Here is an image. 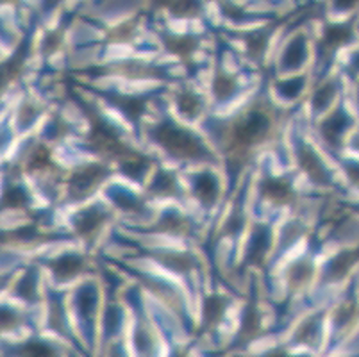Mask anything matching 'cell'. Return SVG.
I'll return each mask as SVG.
<instances>
[{
	"instance_id": "obj_1",
	"label": "cell",
	"mask_w": 359,
	"mask_h": 357,
	"mask_svg": "<svg viewBox=\"0 0 359 357\" xmlns=\"http://www.w3.org/2000/svg\"><path fill=\"white\" fill-rule=\"evenodd\" d=\"M277 122L279 114L276 107L263 98H257L224 123L220 140L229 168L240 170L247 165L252 154L273 136Z\"/></svg>"
},
{
	"instance_id": "obj_2",
	"label": "cell",
	"mask_w": 359,
	"mask_h": 357,
	"mask_svg": "<svg viewBox=\"0 0 359 357\" xmlns=\"http://www.w3.org/2000/svg\"><path fill=\"white\" fill-rule=\"evenodd\" d=\"M149 133L150 137L175 159L195 163H208L215 159L211 150L204 145L197 134L172 120L158 122L154 127H150Z\"/></svg>"
},
{
	"instance_id": "obj_3",
	"label": "cell",
	"mask_w": 359,
	"mask_h": 357,
	"mask_svg": "<svg viewBox=\"0 0 359 357\" xmlns=\"http://www.w3.org/2000/svg\"><path fill=\"white\" fill-rule=\"evenodd\" d=\"M84 113L90 118V134H88V145L93 149V152L100 154L102 157L109 159V161H116L122 165L126 159H129L133 154H136L135 149H130L126 142H123L116 129L107 122L106 118L100 116L95 109L88 104H81Z\"/></svg>"
},
{
	"instance_id": "obj_4",
	"label": "cell",
	"mask_w": 359,
	"mask_h": 357,
	"mask_svg": "<svg viewBox=\"0 0 359 357\" xmlns=\"http://www.w3.org/2000/svg\"><path fill=\"white\" fill-rule=\"evenodd\" d=\"M109 175V168L106 165H84L75 170L68 179L67 193L70 201H84L90 195H93L97 188L106 181Z\"/></svg>"
},
{
	"instance_id": "obj_5",
	"label": "cell",
	"mask_w": 359,
	"mask_h": 357,
	"mask_svg": "<svg viewBox=\"0 0 359 357\" xmlns=\"http://www.w3.org/2000/svg\"><path fill=\"white\" fill-rule=\"evenodd\" d=\"M273 245V234L270 225L266 224H256L252 232H250V240L247 245V252H245V264L249 267L261 268L269 257L270 250Z\"/></svg>"
},
{
	"instance_id": "obj_6",
	"label": "cell",
	"mask_w": 359,
	"mask_h": 357,
	"mask_svg": "<svg viewBox=\"0 0 359 357\" xmlns=\"http://www.w3.org/2000/svg\"><path fill=\"white\" fill-rule=\"evenodd\" d=\"M107 211H104L100 206H93V208H86L83 211H79L74 216V231L75 234L79 236L81 240L91 241L93 238H97L102 227L106 225Z\"/></svg>"
},
{
	"instance_id": "obj_7",
	"label": "cell",
	"mask_w": 359,
	"mask_h": 357,
	"mask_svg": "<svg viewBox=\"0 0 359 357\" xmlns=\"http://www.w3.org/2000/svg\"><path fill=\"white\" fill-rule=\"evenodd\" d=\"M259 193L264 201L273 206L285 208L297 202V193L283 177H264L259 184Z\"/></svg>"
},
{
	"instance_id": "obj_8",
	"label": "cell",
	"mask_w": 359,
	"mask_h": 357,
	"mask_svg": "<svg viewBox=\"0 0 359 357\" xmlns=\"http://www.w3.org/2000/svg\"><path fill=\"white\" fill-rule=\"evenodd\" d=\"M102 97L107 102H111L127 120L138 123L147 111L149 98L145 95H126V93H113V91H102Z\"/></svg>"
},
{
	"instance_id": "obj_9",
	"label": "cell",
	"mask_w": 359,
	"mask_h": 357,
	"mask_svg": "<svg viewBox=\"0 0 359 357\" xmlns=\"http://www.w3.org/2000/svg\"><path fill=\"white\" fill-rule=\"evenodd\" d=\"M297 163H299V168L309 177V181L315 182L316 186H329V172L325 168V165L322 163V159L318 157V154L308 145H299L297 147Z\"/></svg>"
},
{
	"instance_id": "obj_10",
	"label": "cell",
	"mask_w": 359,
	"mask_h": 357,
	"mask_svg": "<svg viewBox=\"0 0 359 357\" xmlns=\"http://www.w3.org/2000/svg\"><path fill=\"white\" fill-rule=\"evenodd\" d=\"M354 36V25L352 22H345V24H329L325 25L322 38H320V50L324 58L334 54L339 47H344L348 43Z\"/></svg>"
},
{
	"instance_id": "obj_11",
	"label": "cell",
	"mask_w": 359,
	"mask_h": 357,
	"mask_svg": "<svg viewBox=\"0 0 359 357\" xmlns=\"http://www.w3.org/2000/svg\"><path fill=\"white\" fill-rule=\"evenodd\" d=\"M351 126V118L344 113V109H336L320 123V133L324 142L332 149H338L344 142V136Z\"/></svg>"
},
{
	"instance_id": "obj_12",
	"label": "cell",
	"mask_w": 359,
	"mask_h": 357,
	"mask_svg": "<svg viewBox=\"0 0 359 357\" xmlns=\"http://www.w3.org/2000/svg\"><path fill=\"white\" fill-rule=\"evenodd\" d=\"M48 268H50L55 279L67 283V281L75 279V277H79L83 274L84 268H86V261L77 254H63L52 260L48 263Z\"/></svg>"
},
{
	"instance_id": "obj_13",
	"label": "cell",
	"mask_w": 359,
	"mask_h": 357,
	"mask_svg": "<svg viewBox=\"0 0 359 357\" xmlns=\"http://www.w3.org/2000/svg\"><path fill=\"white\" fill-rule=\"evenodd\" d=\"M194 195L204 208H213L220 196V182L211 172H201L194 181Z\"/></svg>"
},
{
	"instance_id": "obj_14",
	"label": "cell",
	"mask_w": 359,
	"mask_h": 357,
	"mask_svg": "<svg viewBox=\"0 0 359 357\" xmlns=\"http://www.w3.org/2000/svg\"><path fill=\"white\" fill-rule=\"evenodd\" d=\"M313 275H315V264L309 257H300V260L293 261L286 270V284L292 291H300L302 288L308 286L311 283Z\"/></svg>"
},
{
	"instance_id": "obj_15",
	"label": "cell",
	"mask_w": 359,
	"mask_h": 357,
	"mask_svg": "<svg viewBox=\"0 0 359 357\" xmlns=\"http://www.w3.org/2000/svg\"><path fill=\"white\" fill-rule=\"evenodd\" d=\"M150 255H152L158 263H161L163 267L175 271V274H190V271H194L195 268H197V261H195L188 252L163 250L152 252Z\"/></svg>"
},
{
	"instance_id": "obj_16",
	"label": "cell",
	"mask_w": 359,
	"mask_h": 357,
	"mask_svg": "<svg viewBox=\"0 0 359 357\" xmlns=\"http://www.w3.org/2000/svg\"><path fill=\"white\" fill-rule=\"evenodd\" d=\"M163 43H165V48L170 52V54L177 55L181 61H190L191 55L197 52L198 45V38L191 34H184V36H177V34H163Z\"/></svg>"
},
{
	"instance_id": "obj_17",
	"label": "cell",
	"mask_w": 359,
	"mask_h": 357,
	"mask_svg": "<svg viewBox=\"0 0 359 357\" xmlns=\"http://www.w3.org/2000/svg\"><path fill=\"white\" fill-rule=\"evenodd\" d=\"M227 304H229L227 297L220 293H213L210 297H205L204 307H202V322H204L205 329H215L224 320Z\"/></svg>"
},
{
	"instance_id": "obj_18",
	"label": "cell",
	"mask_w": 359,
	"mask_h": 357,
	"mask_svg": "<svg viewBox=\"0 0 359 357\" xmlns=\"http://www.w3.org/2000/svg\"><path fill=\"white\" fill-rule=\"evenodd\" d=\"M306 59H308V41L304 36L299 34L286 45L283 58H280V65L285 70H297L306 63Z\"/></svg>"
},
{
	"instance_id": "obj_19",
	"label": "cell",
	"mask_w": 359,
	"mask_h": 357,
	"mask_svg": "<svg viewBox=\"0 0 359 357\" xmlns=\"http://www.w3.org/2000/svg\"><path fill=\"white\" fill-rule=\"evenodd\" d=\"M263 332V323H261V314L254 304H249L245 307L243 316H241L240 332H238V342L240 343H250L252 339L259 338V334Z\"/></svg>"
},
{
	"instance_id": "obj_20",
	"label": "cell",
	"mask_w": 359,
	"mask_h": 357,
	"mask_svg": "<svg viewBox=\"0 0 359 357\" xmlns=\"http://www.w3.org/2000/svg\"><path fill=\"white\" fill-rule=\"evenodd\" d=\"M359 252L354 250H341L336 254L331 261H329L327 268H325V279L327 281H341L345 275L351 271L354 263L358 261Z\"/></svg>"
},
{
	"instance_id": "obj_21",
	"label": "cell",
	"mask_w": 359,
	"mask_h": 357,
	"mask_svg": "<svg viewBox=\"0 0 359 357\" xmlns=\"http://www.w3.org/2000/svg\"><path fill=\"white\" fill-rule=\"evenodd\" d=\"M152 231L170 236H186L188 232H191V220H188L186 216L179 215V213L170 211L159 218Z\"/></svg>"
},
{
	"instance_id": "obj_22",
	"label": "cell",
	"mask_w": 359,
	"mask_h": 357,
	"mask_svg": "<svg viewBox=\"0 0 359 357\" xmlns=\"http://www.w3.org/2000/svg\"><path fill=\"white\" fill-rule=\"evenodd\" d=\"M177 109L186 120H197L204 113V100L194 90H181L175 97Z\"/></svg>"
},
{
	"instance_id": "obj_23",
	"label": "cell",
	"mask_w": 359,
	"mask_h": 357,
	"mask_svg": "<svg viewBox=\"0 0 359 357\" xmlns=\"http://www.w3.org/2000/svg\"><path fill=\"white\" fill-rule=\"evenodd\" d=\"M111 72L129 79H156L163 75L161 68L154 67V65L142 63V61H123V63L116 65Z\"/></svg>"
},
{
	"instance_id": "obj_24",
	"label": "cell",
	"mask_w": 359,
	"mask_h": 357,
	"mask_svg": "<svg viewBox=\"0 0 359 357\" xmlns=\"http://www.w3.org/2000/svg\"><path fill=\"white\" fill-rule=\"evenodd\" d=\"M211 88H213V95L218 102H225L238 91V79L222 67H217Z\"/></svg>"
},
{
	"instance_id": "obj_25",
	"label": "cell",
	"mask_w": 359,
	"mask_h": 357,
	"mask_svg": "<svg viewBox=\"0 0 359 357\" xmlns=\"http://www.w3.org/2000/svg\"><path fill=\"white\" fill-rule=\"evenodd\" d=\"M25 58H27V43L24 41L20 48H16L15 54L2 65V86H8L9 83L20 77L25 67Z\"/></svg>"
},
{
	"instance_id": "obj_26",
	"label": "cell",
	"mask_w": 359,
	"mask_h": 357,
	"mask_svg": "<svg viewBox=\"0 0 359 357\" xmlns=\"http://www.w3.org/2000/svg\"><path fill=\"white\" fill-rule=\"evenodd\" d=\"M149 189L156 196H179L177 179H175L174 173L166 172V170H159L156 173Z\"/></svg>"
},
{
	"instance_id": "obj_27",
	"label": "cell",
	"mask_w": 359,
	"mask_h": 357,
	"mask_svg": "<svg viewBox=\"0 0 359 357\" xmlns=\"http://www.w3.org/2000/svg\"><path fill=\"white\" fill-rule=\"evenodd\" d=\"M270 41V27L261 29V31H254L247 34L245 38V45H247V54L252 61H259L263 58L264 50L269 47Z\"/></svg>"
},
{
	"instance_id": "obj_28",
	"label": "cell",
	"mask_w": 359,
	"mask_h": 357,
	"mask_svg": "<svg viewBox=\"0 0 359 357\" xmlns=\"http://www.w3.org/2000/svg\"><path fill=\"white\" fill-rule=\"evenodd\" d=\"M320 336V316L318 314H313L309 318H306L304 322L300 323L299 329L295 332V342L302 343V345L315 346L318 343Z\"/></svg>"
},
{
	"instance_id": "obj_29",
	"label": "cell",
	"mask_w": 359,
	"mask_h": 357,
	"mask_svg": "<svg viewBox=\"0 0 359 357\" xmlns=\"http://www.w3.org/2000/svg\"><path fill=\"white\" fill-rule=\"evenodd\" d=\"M135 349L140 357H152V353H154V336H152V332H150L145 323H138V327H136Z\"/></svg>"
},
{
	"instance_id": "obj_30",
	"label": "cell",
	"mask_w": 359,
	"mask_h": 357,
	"mask_svg": "<svg viewBox=\"0 0 359 357\" xmlns=\"http://www.w3.org/2000/svg\"><path fill=\"white\" fill-rule=\"evenodd\" d=\"M15 291L16 297L27 300V302H36V300H38V275H36V270H29L27 274L18 281Z\"/></svg>"
},
{
	"instance_id": "obj_31",
	"label": "cell",
	"mask_w": 359,
	"mask_h": 357,
	"mask_svg": "<svg viewBox=\"0 0 359 357\" xmlns=\"http://www.w3.org/2000/svg\"><path fill=\"white\" fill-rule=\"evenodd\" d=\"M168 11L175 18H197L202 13V0H172Z\"/></svg>"
},
{
	"instance_id": "obj_32",
	"label": "cell",
	"mask_w": 359,
	"mask_h": 357,
	"mask_svg": "<svg viewBox=\"0 0 359 357\" xmlns=\"http://www.w3.org/2000/svg\"><path fill=\"white\" fill-rule=\"evenodd\" d=\"M336 84L332 83V81H327V83L320 84L318 90L313 93L311 97V106H313V111L315 113H318V111H324L327 109L329 104L332 102L336 98Z\"/></svg>"
},
{
	"instance_id": "obj_33",
	"label": "cell",
	"mask_w": 359,
	"mask_h": 357,
	"mask_svg": "<svg viewBox=\"0 0 359 357\" xmlns=\"http://www.w3.org/2000/svg\"><path fill=\"white\" fill-rule=\"evenodd\" d=\"M50 165H52L50 150L43 145L34 147V150H31L27 161H25V168H27L29 172H43V170H47Z\"/></svg>"
},
{
	"instance_id": "obj_34",
	"label": "cell",
	"mask_w": 359,
	"mask_h": 357,
	"mask_svg": "<svg viewBox=\"0 0 359 357\" xmlns=\"http://www.w3.org/2000/svg\"><path fill=\"white\" fill-rule=\"evenodd\" d=\"M97 300H99L97 290L91 284L81 288L79 295H77V309H79V313L83 314L84 318H90L91 314H93L97 307Z\"/></svg>"
},
{
	"instance_id": "obj_35",
	"label": "cell",
	"mask_w": 359,
	"mask_h": 357,
	"mask_svg": "<svg viewBox=\"0 0 359 357\" xmlns=\"http://www.w3.org/2000/svg\"><path fill=\"white\" fill-rule=\"evenodd\" d=\"M18 357H57L55 350L47 343L40 342V339H31V342L24 343L16 350Z\"/></svg>"
},
{
	"instance_id": "obj_36",
	"label": "cell",
	"mask_w": 359,
	"mask_h": 357,
	"mask_svg": "<svg viewBox=\"0 0 359 357\" xmlns=\"http://www.w3.org/2000/svg\"><path fill=\"white\" fill-rule=\"evenodd\" d=\"M6 209H25L29 206V195L22 186H9L2 196Z\"/></svg>"
},
{
	"instance_id": "obj_37",
	"label": "cell",
	"mask_w": 359,
	"mask_h": 357,
	"mask_svg": "<svg viewBox=\"0 0 359 357\" xmlns=\"http://www.w3.org/2000/svg\"><path fill=\"white\" fill-rule=\"evenodd\" d=\"M113 202L118 209L126 213H133V215H138V213H143V202L142 198L135 196L133 193H127V191H113L111 195Z\"/></svg>"
},
{
	"instance_id": "obj_38",
	"label": "cell",
	"mask_w": 359,
	"mask_h": 357,
	"mask_svg": "<svg viewBox=\"0 0 359 357\" xmlns=\"http://www.w3.org/2000/svg\"><path fill=\"white\" fill-rule=\"evenodd\" d=\"M304 88H306V77H292L277 83V90H279V93L283 95V97L290 98V100L299 98Z\"/></svg>"
},
{
	"instance_id": "obj_39",
	"label": "cell",
	"mask_w": 359,
	"mask_h": 357,
	"mask_svg": "<svg viewBox=\"0 0 359 357\" xmlns=\"http://www.w3.org/2000/svg\"><path fill=\"white\" fill-rule=\"evenodd\" d=\"M136 32V22H123L118 27L111 29L107 32V41L109 43H127L130 39L135 38Z\"/></svg>"
},
{
	"instance_id": "obj_40",
	"label": "cell",
	"mask_w": 359,
	"mask_h": 357,
	"mask_svg": "<svg viewBox=\"0 0 359 357\" xmlns=\"http://www.w3.org/2000/svg\"><path fill=\"white\" fill-rule=\"evenodd\" d=\"M243 227H245V215L240 209V206H238V209H234L233 215L227 218V222H225L224 227H222V234L234 238V236L243 232Z\"/></svg>"
},
{
	"instance_id": "obj_41",
	"label": "cell",
	"mask_w": 359,
	"mask_h": 357,
	"mask_svg": "<svg viewBox=\"0 0 359 357\" xmlns=\"http://www.w3.org/2000/svg\"><path fill=\"white\" fill-rule=\"evenodd\" d=\"M304 232V227L300 224H288L283 231V236H280V248H286L288 245H292L297 238H300V234Z\"/></svg>"
},
{
	"instance_id": "obj_42",
	"label": "cell",
	"mask_w": 359,
	"mask_h": 357,
	"mask_svg": "<svg viewBox=\"0 0 359 357\" xmlns=\"http://www.w3.org/2000/svg\"><path fill=\"white\" fill-rule=\"evenodd\" d=\"M61 43H63V31L61 29H57L54 32H48L43 39V54H54L61 47Z\"/></svg>"
},
{
	"instance_id": "obj_43",
	"label": "cell",
	"mask_w": 359,
	"mask_h": 357,
	"mask_svg": "<svg viewBox=\"0 0 359 357\" xmlns=\"http://www.w3.org/2000/svg\"><path fill=\"white\" fill-rule=\"evenodd\" d=\"M20 323V316L11 307H2V329L11 330L13 327H16Z\"/></svg>"
},
{
	"instance_id": "obj_44",
	"label": "cell",
	"mask_w": 359,
	"mask_h": 357,
	"mask_svg": "<svg viewBox=\"0 0 359 357\" xmlns=\"http://www.w3.org/2000/svg\"><path fill=\"white\" fill-rule=\"evenodd\" d=\"M352 316H354V306H352V304H344V306H339L334 314L336 325L338 327L345 325L347 322H351Z\"/></svg>"
},
{
	"instance_id": "obj_45",
	"label": "cell",
	"mask_w": 359,
	"mask_h": 357,
	"mask_svg": "<svg viewBox=\"0 0 359 357\" xmlns=\"http://www.w3.org/2000/svg\"><path fill=\"white\" fill-rule=\"evenodd\" d=\"M220 6H222V11H224L225 16H229L233 20H241L245 16V13L241 11L238 6L231 4L229 0H220Z\"/></svg>"
},
{
	"instance_id": "obj_46",
	"label": "cell",
	"mask_w": 359,
	"mask_h": 357,
	"mask_svg": "<svg viewBox=\"0 0 359 357\" xmlns=\"http://www.w3.org/2000/svg\"><path fill=\"white\" fill-rule=\"evenodd\" d=\"M36 116H38V107L32 106L31 102H25L20 111V122L24 123V126H29L32 120H36Z\"/></svg>"
},
{
	"instance_id": "obj_47",
	"label": "cell",
	"mask_w": 359,
	"mask_h": 357,
	"mask_svg": "<svg viewBox=\"0 0 359 357\" xmlns=\"http://www.w3.org/2000/svg\"><path fill=\"white\" fill-rule=\"evenodd\" d=\"M332 4H334V8L339 9V11H348V9L358 8L359 0H332Z\"/></svg>"
},
{
	"instance_id": "obj_48",
	"label": "cell",
	"mask_w": 359,
	"mask_h": 357,
	"mask_svg": "<svg viewBox=\"0 0 359 357\" xmlns=\"http://www.w3.org/2000/svg\"><path fill=\"white\" fill-rule=\"evenodd\" d=\"M345 172L351 177V182L359 186V163H348V165L345 166Z\"/></svg>"
},
{
	"instance_id": "obj_49",
	"label": "cell",
	"mask_w": 359,
	"mask_h": 357,
	"mask_svg": "<svg viewBox=\"0 0 359 357\" xmlns=\"http://www.w3.org/2000/svg\"><path fill=\"white\" fill-rule=\"evenodd\" d=\"M150 4L156 9H168L170 4H172V0H150Z\"/></svg>"
},
{
	"instance_id": "obj_50",
	"label": "cell",
	"mask_w": 359,
	"mask_h": 357,
	"mask_svg": "<svg viewBox=\"0 0 359 357\" xmlns=\"http://www.w3.org/2000/svg\"><path fill=\"white\" fill-rule=\"evenodd\" d=\"M263 357H290V353L283 349H273L269 353H264Z\"/></svg>"
},
{
	"instance_id": "obj_51",
	"label": "cell",
	"mask_w": 359,
	"mask_h": 357,
	"mask_svg": "<svg viewBox=\"0 0 359 357\" xmlns=\"http://www.w3.org/2000/svg\"><path fill=\"white\" fill-rule=\"evenodd\" d=\"M43 2H45V9H52L60 4L61 0H43Z\"/></svg>"
},
{
	"instance_id": "obj_52",
	"label": "cell",
	"mask_w": 359,
	"mask_h": 357,
	"mask_svg": "<svg viewBox=\"0 0 359 357\" xmlns=\"http://www.w3.org/2000/svg\"><path fill=\"white\" fill-rule=\"evenodd\" d=\"M352 68L359 72V52L354 55V59H352Z\"/></svg>"
},
{
	"instance_id": "obj_53",
	"label": "cell",
	"mask_w": 359,
	"mask_h": 357,
	"mask_svg": "<svg viewBox=\"0 0 359 357\" xmlns=\"http://www.w3.org/2000/svg\"><path fill=\"white\" fill-rule=\"evenodd\" d=\"M172 357H188V353H186L184 350H175V352L172 353Z\"/></svg>"
},
{
	"instance_id": "obj_54",
	"label": "cell",
	"mask_w": 359,
	"mask_h": 357,
	"mask_svg": "<svg viewBox=\"0 0 359 357\" xmlns=\"http://www.w3.org/2000/svg\"><path fill=\"white\" fill-rule=\"evenodd\" d=\"M4 2H13V0H4Z\"/></svg>"
},
{
	"instance_id": "obj_55",
	"label": "cell",
	"mask_w": 359,
	"mask_h": 357,
	"mask_svg": "<svg viewBox=\"0 0 359 357\" xmlns=\"http://www.w3.org/2000/svg\"><path fill=\"white\" fill-rule=\"evenodd\" d=\"M358 100H359V88H358Z\"/></svg>"
}]
</instances>
